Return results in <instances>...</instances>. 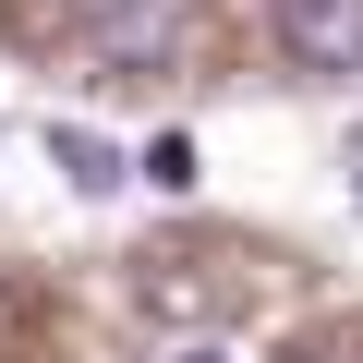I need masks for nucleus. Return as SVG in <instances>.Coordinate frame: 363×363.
<instances>
[{
    "instance_id": "5",
    "label": "nucleus",
    "mask_w": 363,
    "mask_h": 363,
    "mask_svg": "<svg viewBox=\"0 0 363 363\" xmlns=\"http://www.w3.org/2000/svg\"><path fill=\"white\" fill-rule=\"evenodd\" d=\"M291 363H363V339H303Z\"/></svg>"
},
{
    "instance_id": "2",
    "label": "nucleus",
    "mask_w": 363,
    "mask_h": 363,
    "mask_svg": "<svg viewBox=\"0 0 363 363\" xmlns=\"http://www.w3.org/2000/svg\"><path fill=\"white\" fill-rule=\"evenodd\" d=\"M133 303H145L157 327H206V315H230V279H206V255H145Z\"/></svg>"
},
{
    "instance_id": "1",
    "label": "nucleus",
    "mask_w": 363,
    "mask_h": 363,
    "mask_svg": "<svg viewBox=\"0 0 363 363\" xmlns=\"http://www.w3.org/2000/svg\"><path fill=\"white\" fill-rule=\"evenodd\" d=\"M279 49L303 73H363V0H279Z\"/></svg>"
},
{
    "instance_id": "6",
    "label": "nucleus",
    "mask_w": 363,
    "mask_h": 363,
    "mask_svg": "<svg viewBox=\"0 0 363 363\" xmlns=\"http://www.w3.org/2000/svg\"><path fill=\"white\" fill-rule=\"evenodd\" d=\"M169 363H230V351H218V339H182V351H169Z\"/></svg>"
},
{
    "instance_id": "4",
    "label": "nucleus",
    "mask_w": 363,
    "mask_h": 363,
    "mask_svg": "<svg viewBox=\"0 0 363 363\" xmlns=\"http://www.w3.org/2000/svg\"><path fill=\"white\" fill-rule=\"evenodd\" d=\"M133 182H157V194H194V182H206V157H194V133H157V145L133 157Z\"/></svg>"
},
{
    "instance_id": "3",
    "label": "nucleus",
    "mask_w": 363,
    "mask_h": 363,
    "mask_svg": "<svg viewBox=\"0 0 363 363\" xmlns=\"http://www.w3.org/2000/svg\"><path fill=\"white\" fill-rule=\"evenodd\" d=\"M49 157H61V182H73V194H109V182H121L109 133H85V121H61V133H49Z\"/></svg>"
}]
</instances>
